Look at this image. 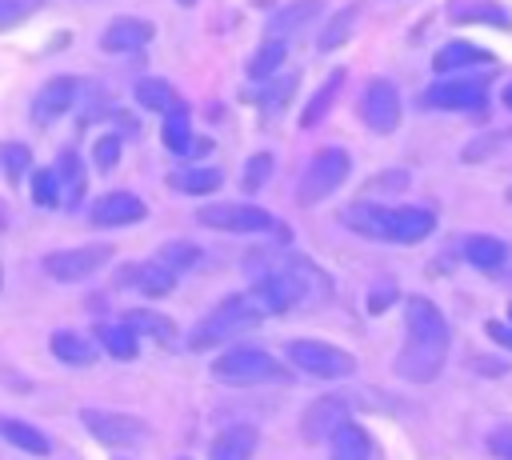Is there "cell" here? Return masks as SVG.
Instances as JSON below:
<instances>
[{
  "label": "cell",
  "instance_id": "1",
  "mask_svg": "<svg viewBox=\"0 0 512 460\" xmlns=\"http://www.w3.org/2000/svg\"><path fill=\"white\" fill-rule=\"evenodd\" d=\"M448 360V320L440 308L424 296H412L404 304V348L396 356V372L404 380L428 384Z\"/></svg>",
  "mask_w": 512,
  "mask_h": 460
},
{
  "label": "cell",
  "instance_id": "31",
  "mask_svg": "<svg viewBox=\"0 0 512 460\" xmlns=\"http://www.w3.org/2000/svg\"><path fill=\"white\" fill-rule=\"evenodd\" d=\"M96 340H100V348H104L108 356H116V360H136V352H140V348H136L140 340H136V332H132L124 320H120V324H100V328H96Z\"/></svg>",
  "mask_w": 512,
  "mask_h": 460
},
{
  "label": "cell",
  "instance_id": "32",
  "mask_svg": "<svg viewBox=\"0 0 512 460\" xmlns=\"http://www.w3.org/2000/svg\"><path fill=\"white\" fill-rule=\"evenodd\" d=\"M284 60H288V44H284L280 36H268V40L252 52V60H248V76H252V80H268Z\"/></svg>",
  "mask_w": 512,
  "mask_h": 460
},
{
  "label": "cell",
  "instance_id": "17",
  "mask_svg": "<svg viewBox=\"0 0 512 460\" xmlns=\"http://www.w3.org/2000/svg\"><path fill=\"white\" fill-rule=\"evenodd\" d=\"M344 224L368 240H388L392 244V208L384 204H352L344 212Z\"/></svg>",
  "mask_w": 512,
  "mask_h": 460
},
{
  "label": "cell",
  "instance_id": "33",
  "mask_svg": "<svg viewBox=\"0 0 512 460\" xmlns=\"http://www.w3.org/2000/svg\"><path fill=\"white\" fill-rule=\"evenodd\" d=\"M340 84H344V72L336 68V72H332V76L324 80V88H320V92H316V96L308 100V108L300 112V128H316V124H320V120L328 116V108H332V100H336Z\"/></svg>",
  "mask_w": 512,
  "mask_h": 460
},
{
  "label": "cell",
  "instance_id": "25",
  "mask_svg": "<svg viewBox=\"0 0 512 460\" xmlns=\"http://www.w3.org/2000/svg\"><path fill=\"white\" fill-rule=\"evenodd\" d=\"M52 356L60 360V364H72V368H88L92 360H96V344L88 340V336H80V332H52Z\"/></svg>",
  "mask_w": 512,
  "mask_h": 460
},
{
  "label": "cell",
  "instance_id": "35",
  "mask_svg": "<svg viewBox=\"0 0 512 460\" xmlns=\"http://www.w3.org/2000/svg\"><path fill=\"white\" fill-rule=\"evenodd\" d=\"M512 144V128L508 132H484V136H476L472 144H464V152H460V160H468V164H476V160H488V156H496V152H504Z\"/></svg>",
  "mask_w": 512,
  "mask_h": 460
},
{
  "label": "cell",
  "instance_id": "30",
  "mask_svg": "<svg viewBox=\"0 0 512 460\" xmlns=\"http://www.w3.org/2000/svg\"><path fill=\"white\" fill-rule=\"evenodd\" d=\"M464 260L476 264V268H484V272H492V268H500L508 260V248L496 236H468L464 240Z\"/></svg>",
  "mask_w": 512,
  "mask_h": 460
},
{
  "label": "cell",
  "instance_id": "8",
  "mask_svg": "<svg viewBox=\"0 0 512 460\" xmlns=\"http://www.w3.org/2000/svg\"><path fill=\"white\" fill-rule=\"evenodd\" d=\"M196 220L216 232H272L276 228V216L256 204H204Z\"/></svg>",
  "mask_w": 512,
  "mask_h": 460
},
{
  "label": "cell",
  "instance_id": "3",
  "mask_svg": "<svg viewBox=\"0 0 512 460\" xmlns=\"http://www.w3.org/2000/svg\"><path fill=\"white\" fill-rule=\"evenodd\" d=\"M212 376L220 380V384H264V380H280L284 376V368L264 352V348H248V344H240V348H228V352H220L216 360H212Z\"/></svg>",
  "mask_w": 512,
  "mask_h": 460
},
{
  "label": "cell",
  "instance_id": "43",
  "mask_svg": "<svg viewBox=\"0 0 512 460\" xmlns=\"http://www.w3.org/2000/svg\"><path fill=\"white\" fill-rule=\"evenodd\" d=\"M488 448H492V456L512 460V428H496V432L488 436Z\"/></svg>",
  "mask_w": 512,
  "mask_h": 460
},
{
  "label": "cell",
  "instance_id": "51",
  "mask_svg": "<svg viewBox=\"0 0 512 460\" xmlns=\"http://www.w3.org/2000/svg\"><path fill=\"white\" fill-rule=\"evenodd\" d=\"M180 460H188V456H180Z\"/></svg>",
  "mask_w": 512,
  "mask_h": 460
},
{
  "label": "cell",
  "instance_id": "6",
  "mask_svg": "<svg viewBox=\"0 0 512 460\" xmlns=\"http://www.w3.org/2000/svg\"><path fill=\"white\" fill-rule=\"evenodd\" d=\"M80 424L88 436H96V444H108V448H132L148 440V424L140 416L112 412V408H84Z\"/></svg>",
  "mask_w": 512,
  "mask_h": 460
},
{
  "label": "cell",
  "instance_id": "26",
  "mask_svg": "<svg viewBox=\"0 0 512 460\" xmlns=\"http://www.w3.org/2000/svg\"><path fill=\"white\" fill-rule=\"evenodd\" d=\"M356 20H360V4H344L340 12H332V16H328V24L320 28L316 48H320V52H336L340 44H348V36H352Z\"/></svg>",
  "mask_w": 512,
  "mask_h": 460
},
{
  "label": "cell",
  "instance_id": "36",
  "mask_svg": "<svg viewBox=\"0 0 512 460\" xmlns=\"http://www.w3.org/2000/svg\"><path fill=\"white\" fill-rule=\"evenodd\" d=\"M156 260H160L164 268H172V272L180 276L184 268H192V264L200 260V248H196V244H184V240H168V244H160Z\"/></svg>",
  "mask_w": 512,
  "mask_h": 460
},
{
  "label": "cell",
  "instance_id": "22",
  "mask_svg": "<svg viewBox=\"0 0 512 460\" xmlns=\"http://www.w3.org/2000/svg\"><path fill=\"white\" fill-rule=\"evenodd\" d=\"M436 228L428 208H392V244H416Z\"/></svg>",
  "mask_w": 512,
  "mask_h": 460
},
{
  "label": "cell",
  "instance_id": "48",
  "mask_svg": "<svg viewBox=\"0 0 512 460\" xmlns=\"http://www.w3.org/2000/svg\"><path fill=\"white\" fill-rule=\"evenodd\" d=\"M4 224H8V212H4V204H0V232H4Z\"/></svg>",
  "mask_w": 512,
  "mask_h": 460
},
{
  "label": "cell",
  "instance_id": "28",
  "mask_svg": "<svg viewBox=\"0 0 512 460\" xmlns=\"http://www.w3.org/2000/svg\"><path fill=\"white\" fill-rule=\"evenodd\" d=\"M124 324H128L136 336H152V340H160V344H172V340H176V324H172L168 316H160V312H148V308L124 312Z\"/></svg>",
  "mask_w": 512,
  "mask_h": 460
},
{
  "label": "cell",
  "instance_id": "5",
  "mask_svg": "<svg viewBox=\"0 0 512 460\" xmlns=\"http://www.w3.org/2000/svg\"><path fill=\"white\" fill-rule=\"evenodd\" d=\"M288 360L300 372L320 376V380H340V376H352L356 372V356L352 352H344V348H336L328 340H308V336H300V340L288 344Z\"/></svg>",
  "mask_w": 512,
  "mask_h": 460
},
{
  "label": "cell",
  "instance_id": "19",
  "mask_svg": "<svg viewBox=\"0 0 512 460\" xmlns=\"http://www.w3.org/2000/svg\"><path fill=\"white\" fill-rule=\"evenodd\" d=\"M372 456V440L360 424L344 420L332 436H328V460H368Z\"/></svg>",
  "mask_w": 512,
  "mask_h": 460
},
{
  "label": "cell",
  "instance_id": "41",
  "mask_svg": "<svg viewBox=\"0 0 512 460\" xmlns=\"http://www.w3.org/2000/svg\"><path fill=\"white\" fill-rule=\"evenodd\" d=\"M32 8H36V0H0V28L20 24L24 16H32Z\"/></svg>",
  "mask_w": 512,
  "mask_h": 460
},
{
  "label": "cell",
  "instance_id": "9",
  "mask_svg": "<svg viewBox=\"0 0 512 460\" xmlns=\"http://www.w3.org/2000/svg\"><path fill=\"white\" fill-rule=\"evenodd\" d=\"M488 100V84L480 76H452V80H436L424 92L428 108H444V112H472Z\"/></svg>",
  "mask_w": 512,
  "mask_h": 460
},
{
  "label": "cell",
  "instance_id": "23",
  "mask_svg": "<svg viewBox=\"0 0 512 460\" xmlns=\"http://www.w3.org/2000/svg\"><path fill=\"white\" fill-rule=\"evenodd\" d=\"M0 440L20 448V452H32V456H48L52 452V440L40 428H32L24 420H12V416H0Z\"/></svg>",
  "mask_w": 512,
  "mask_h": 460
},
{
  "label": "cell",
  "instance_id": "2",
  "mask_svg": "<svg viewBox=\"0 0 512 460\" xmlns=\"http://www.w3.org/2000/svg\"><path fill=\"white\" fill-rule=\"evenodd\" d=\"M264 320V308L252 300V292H240V296H224L192 332V352H204V348H216L232 336H244L252 332L256 324Z\"/></svg>",
  "mask_w": 512,
  "mask_h": 460
},
{
  "label": "cell",
  "instance_id": "27",
  "mask_svg": "<svg viewBox=\"0 0 512 460\" xmlns=\"http://www.w3.org/2000/svg\"><path fill=\"white\" fill-rule=\"evenodd\" d=\"M224 184V172L220 168H180L168 176V188L184 192V196H208Z\"/></svg>",
  "mask_w": 512,
  "mask_h": 460
},
{
  "label": "cell",
  "instance_id": "15",
  "mask_svg": "<svg viewBox=\"0 0 512 460\" xmlns=\"http://www.w3.org/2000/svg\"><path fill=\"white\" fill-rule=\"evenodd\" d=\"M152 20H144V16H116L104 32H100V48L104 52H136V48H144L148 40H152Z\"/></svg>",
  "mask_w": 512,
  "mask_h": 460
},
{
  "label": "cell",
  "instance_id": "24",
  "mask_svg": "<svg viewBox=\"0 0 512 460\" xmlns=\"http://www.w3.org/2000/svg\"><path fill=\"white\" fill-rule=\"evenodd\" d=\"M472 64H492V56H488L484 48L468 44V40H452V44H444V48L432 56V68H436V72H464V68H472Z\"/></svg>",
  "mask_w": 512,
  "mask_h": 460
},
{
  "label": "cell",
  "instance_id": "44",
  "mask_svg": "<svg viewBox=\"0 0 512 460\" xmlns=\"http://www.w3.org/2000/svg\"><path fill=\"white\" fill-rule=\"evenodd\" d=\"M408 184V172H384V176H376L368 188H384V192H396V188H404Z\"/></svg>",
  "mask_w": 512,
  "mask_h": 460
},
{
  "label": "cell",
  "instance_id": "14",
  "mask_svg": "<svg viewBox=\"0 0 512 460\" xmlns=\"http://www.w3.org/2000/svg\"><path fill=\"white\" fill-rule=\"evenodd\" d=\"M72 104H76V80H72V76H52V80L32 96V120H36V124H52V120H60Z\"/></svg>",
  "mask_w": 512,
  "mask_h": 460
},
{
  "label": "cell",
  "instance_id": "10",
  "mask_svg": "<svg viewBox=\"0 0 512 460\" xmlns=\"http://www.w3.org/2000/svg\"><path fill=\"white\" fill-rule=\"evenodd\" d=\"M360 120L380 136L396 132V124H400V92L388 80H368L364 92H360Z\"/></svg>",
  "mask_w": 512,
  "mask_h": 460
},
{
  "label": "cell",
  "instance_id": "29",
  "mask_svg": "<svg viewBox=\"0 0 512 460\" xmlns=\"http://www.w3.org/2000/svg\"><path fill=\"white\" fill-rule=\"evenodd\" d=\"M160 140H164V148L176 152V156H184V152L192 148V124H188L184 104H172V108H168V116H164V124H160Z\"/></svg>",
  "mask_w": 512,
  "mask_h": 460
},
{
  "label": "cell",
  "instance_id": "38",
  "mask_svg": "<svg viewBox=\"0 0 512 460\" xmlns=\"http://www.w3.org/2000/svg\"><path fill=\"white\" fill-rule=\"evenodd\" d=\"M268 176H272V152H256V156L244 164L240 188H244V192H256V188H264V184H268Z\"/></svg>",
  "mask_w": 512,
  "mask_h": 460
},
{
  "label": "cell",
  "instance_id": "12",
  "mask_svg": "<svg viewBox=\"0 0 512 460\" xmlns=\"http://www.w3.org/2000/svg\"><path fill=\"white\" fill-rule=\"evenodd\" d=\"M88 216L100 228H124V224H140L148 216V208L136 192H104V196H96Z\"/></svg>",
  "mask_w": 512,
  "mask_h": 460
},
{
  "label": "cell",
  "instance_id": "7",
  "mask_svg": "<svg viewBox=\"0 0 512 460\" xmlns=\"http://www.w3.org/2000/svg\"><path fill=\"white\" fill-rule=\"evenodd\" d=\"M108 260H112V248H108V244H80V248L48 252V256H44V272H48L52 280H60V284H76V280L96 276Z\"/></svg>",
  "mask_w": 512,
  "mask_h": 460
},
{
  "label": "cell",
  "instance_id": "20",
  "mask_svg": "<svg viewBox=\"0 0 512 460\" xmlns=\"http://www.w3.org/2000/svg\"><path fill=\"white\" fill-rule=\"evenodd\" d=\"M52 168H56V180H60V204L76 208L84 200V188H88V172H84L80 156L76 152H60V160Z\"/></svg>",
  "mask_w": 512,
  "mask_h": 460
},
{
  "label": "cell",
  "instance_id": "34",
  "mask_svg": "<svg viewBox=\"0 0 512 460\" xmlns=\"http://www.w3.org/2000/svg\"><path fill=\"white\" fill-rule=\"evenodd\" d=\"M136 100H140L144 108H152V112H168L172 104H180V100L172 96V84H168V80H156V76H144V80L136 84Z\"/></svg>",
  "mask_w": 512,
  "mask_h": 460
},
{
  "label": "cell",
  "instance_id": "42",
  "mask_svg": "<svg viewBox=\"0 0 512 460\" xmlns=\"http://www.w3.org/2000/svg\"><path fill=\"white\" fill-rule=\"evenodd\" d=\"M292 88H296V72H288L284 80H276V84H272V88H268V92H264L260 100H264L268 108H276V104H284V100L292 96Z\"/></svg>",
  "mask_w": 512,
  "mask_h": 460
},
{
  "label": "cell",
  "instance_id": "37",
  "mask_svg": "<svg viewBox=\"0 0 512 460\" xmlns=\"http://www.w3.org/2000/svg\"><path fill=\"white\" fill-rule=\"evenodd\" d=\"M32 200L44 204V208H56V204H60V180H56V168H36V172H32Z\"/></svg>",
  "mask_w": 512,
  "mask_h": 460
},
{
  "label": "cell",
  "instance_id": "40",
  "mask_svg": "<svg viewBox=\"0 0 512 460\" xmlns=\"http://www.w3.org/2000/svg\"><path fill=\"white\" fill-rule=\"evenodd\" d=\"M92 160H96V172H112L120 160V136H96Z\"/></svg>",
  "mask_w": 512,
  "mask_h": 460
},
{
  "label": "cell",
  "instance_id": "50",
  "mask_svg": "<svg viewBox=\"0 0 512 460\" xmlns=\"http://www.w3.org/2000/svg\"><path fill=\"white\" fill-rule=\"evenodd\" d=\"M0 284H4V268H0Z\"/></svg>",
  "mask_w": 512,
  "mask_h": 460
},
{
  "label": "cell",
  "instance_id": "16",
  "mask_svg": "<svg viewBox=\"0 0 512 460\" xmlns=\"http://www.w3.org/2000/svg\"><path fill=\"white\" fill-rule=\"evenodd\" d=\"M120 284H132V288H140L144 296H152V300H160V296H168L172 288H176V272L172 268H164L160 260H144V264H128V268H120V276H116Z\"/></svg>",
  "mask_w": 512,
  "mask_h": 460
},
{
  "label": "cell",
  "instance_id": "39",
  "mask_svg": "<svg viewBox=\"0 0 512 460\" xmlns=\"http://www.w3.org/2000/svg\"><path fill=\"white\" fill-rule=\"evenodd\" d=\"M28 164H32V152H28L24 144H0V168H4V176H8L12 184L24 176Z\"/></svg>",
  "mask_w": 512,
  "mask_h": 460
},
{
  "label": "cell",
  "instance_id": "11",
  "mask_svg": "<svg viewBox=\"0 0 512 460\" xmlns=\"http://www.w3.org/2000/svg\"><path fill=\"white\" fill-rule=\"evenodd\" d=\"M252 300L264 308V316L268 312H288V308H300L304 304V296H300V284L292 280V272L280 264L276 272H264L256 284H252Z\"/></svg>",
  "mask_w": 512,
  "mask_h": 460
},
{
  "label": "cell",
  "instance_id": "4",
  "mask_svg": "<svg viewBox=\"0 0 512 460\" xmlns=\"http://www.w3.org/2000/svg\"><path fill=\"white\" fill-rule=\"evenodd\" d=\"M348 168H352V160H348L344 148H336V144L320 148V152L308 160V168H304V176H300V184H296V200H300V204H320L324 196H332V192L344 184Z\"/></svg>",
  "mask_w": 512,
  "mask_h": 460
},
{
  "label": "cell",
  "instance_id": "45",
  "mask_svg": "<svg viewBox=\"0 0 512 460\" xmlns=\"http://www.w3.org/2000/svg\"><path fill=\"white\" fill-rule=\"evenodd\" d=\"M392 296H396L392 288H376V292H372V300H368V308H372V312H380V308H384Z\"/></svg>",
  "mask_w": 512,
  "mask_h": 460
},
{
  "label": "cell",
  "instance_id": "47",
  "mask_svg": "<svg viewBox=\"0 0 512 460\" xmlns=\"http://www.w3.org/2000/svg\"><path fill=\"white\" fill-rule=\"evenodd\" d=\"M500 100H504V104H508V108H512V84H508V88H504V92H500Z\"/></svg>",
  "mask_w": 512,
  "mask_h": 460
},
{
  "label": "cell",
  "instance_id": "49",
  "mask_svg": "<svg viewBox=\"0 0 512 460\" xmlns=\"http://www.w3.org/2000/svg\"><path fill=\"white\" fill-rule=\"evenodd\" d=\"M176 4H196V0H176Z\"/></svg>",
  "mask_w": 512,
  "mask_h": 460
},
{
  "label": "cell",
  "instance_id": "46",
  "mask_svg": "<svg viewBox=\"0 0 512 460\" xmlns=\"http://www.w3.org/2000/svg\"><path fill=\"white\" fill-rule=\"evenodd\" d=\"M488 336H492V340H500V344H508V348H512V328H504V324H496V320H492V324H488Z\"/></svg>",
  "mask_w": 512,
  "mask_h": 460
},
{
  "label": "cell",
  "instance_id": "21",
  "mask_svg": "<svg viewBox=\"0 0 512 460\" xmlns=\"http://www.w3.org/2000/svg\"><path fill=\"white\" fill-rule=\"evenodd\" d=\"M252 448H256V428L252 424H232L212 440L208 460H248Z\"/></svg>",
  "mask_w": 512,
  "mask_h": 460
},
{
  "label": "cell",
  "instance_id": "13",
  "mask_svg": "<svg viewBox=\"0 0 512 460\" xmlns=\"http://www.w3.org/2000/svg\"><path fill=\"white\" fill-rule=\"evenodd\" d=\"M344 420H348V404H344L340 396H320V400H312V404L304 408L300 432H304V440L320 444V440H328Z\"/></svg>",
  "mask_w": 512,
  "mask_h": 460
},
{
  "label": "cell",
  "instance_id": "18",
  "mask_svg": "<svg viewBox=\"0 0 512 460\" xmlns=\"http://www.w3.org/2000/svg\"><path fill=\"white\" fill-rule=\"evenodd\" d=\"M320 8H324V0H288L284 8H276L272 16H268V36H292V32H300V28H308L316 16H320Z\"/></svg>",
  "mask_w": 512,
  "mask_h": 460
}]
</instances>
